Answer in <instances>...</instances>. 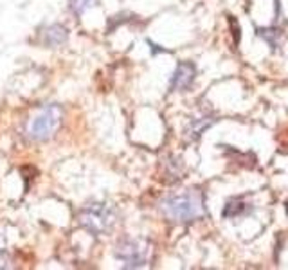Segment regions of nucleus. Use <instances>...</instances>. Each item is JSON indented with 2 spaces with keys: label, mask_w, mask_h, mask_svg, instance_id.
Returning <instances> with one entry per match:
<instances>
[{
  "label": "nucleus",
  "mask_w": 288,
  "mask_h": 270,
  "mask_svg": "<svg viewBox=\"0 0 288 270\" xmlns=\"http://www.w3.org/2000/svg\"><path fill=\"white\" fill-rule=\"evenodd\" d=\"M196 76V67L191 61H182L177 67L173 78H171V89L173 90H186L191 87Z\"/></svg>",
  "instance_id": "obj_5"
},
{
  "label": "nucleus",
  "mask_w": 288,
  "mask_h": 270,
  "mask_svg": "<svg viewBox=\"0 0 288 270\" xmlns=\"http://www.w3.org/2000/svg\"><path fill=\"white\" fill-rule=\"evenodd\" d=\"M211 124H213V121H203V119L200 121V119H196V121L193 122V130H191L193 135H195V137H200V133H202L205 128H209Z\"/></svg>",
  "instance_id": "obj_9"
},
{
  "label": "nucleus",
  "mask_w": 288,
  "mask_h": 270,
  "mask_svg": "<svg viewBox=\"0 0 288 270\" xmlns=\"http://www.w3.org/2000/svg\"><path fill=\"white\" fill-rule=\"evenodd\" d=\"M63 112L58 105H49L45 107L29 124V137L33 141H47L54 135L58 126L61 124Z\"/></svg>",
  "instance_id": "obj_3"
},
{
  "label": "nucleus",
  "mask_w": 288,
  "mask_h": 270,
  "mask_svg": "<svg viewBox=\"0 0 288 270\" xmlns=\"http://www.w3.org/2000/svg\"><path fill=\"white\" fill-rule=\"evenodd\" d=\"M148 245L142 240H126L115 251V256L122 261L125 268H139L148 261Z\"/></svg>",
  "instance_id": "obj_4"
},
{
  "label": "nucleus",
  "mask_w": 288,
  "mask_h": 270,
  "mask_svg": "<svg viewBox=\"0 0 288 270\" xmlns=\"http://www.w3.org/2000/svg\"><path fill=\"white\" fill-rule=\"evenodd\" d=\"M99 4V0H70V9L74 11V15H83L87 9L94 8Z\"/></svg>",
  "instance_id": "obj_8"
},
{
  "label": "nucleus",
  "mask_w": 288,
  "mask_h": 270,
  "mask_svg": "<svg viewBox=\"0 0 288 270\" xmlns=\"http://www.w3.org/2000/svg\"><path fill=\"white\" fill-rule=\"evenodd\" d=\"M245 205L247 204H243V202L238 198L229 200L225 209H223V216H225V218H234V216H238V215H245V213H247V207H245Z\"/></svg>",
  "instance_id": "obj_7"
},
{
  "label": "nucleus",
  "mask_w": 288,
  "mask_h": 270,
  "mask_svg": "<svg viewBox=\"0 0 288 270\" xmlns=\"http://www.w3.org/2000/svg\"><path fill=\"white\" fill-rule=\"evenodd\" d=\"M67 33L69 31L63 26H47L44 31H42V44L47 45V47H54V45H61L63 41L67 40Z\"/></svg>",
  "instance_id": "obj_6"
},
{
  "label": "nucleus",
  "mask_w": 288,
  "mask_h": 270,
  "mask_svg": "<svg viewBox=\"0 0 288 270\" xmlns=\"http://www.w3.org/2000/svg\"><path fill=\"white\" fill-rule=\"evenodd\" d=\"M162 213L178 223H189L205 215L203 195L198 189H191L182 195L170 196L162 202Z\"/></svg>",
  "instance_id": "obj_1"
},
{
  "label": "nucleus",
  "mask_w": 288,
  "mask_h": 270,
  "mask_svg": "<svg viewBox=\"0 0 288 270\" xmlns=\"http://www.w3.org/2000/svg\"><path fill=\"white\" fill-rule=\"evenodd\" d=\"M115 222V213L107 204H89L79 213V223L92 234H105L112 229Z\"/></svg>",
  "instance_id": "obj_2"
}]
</instances>
